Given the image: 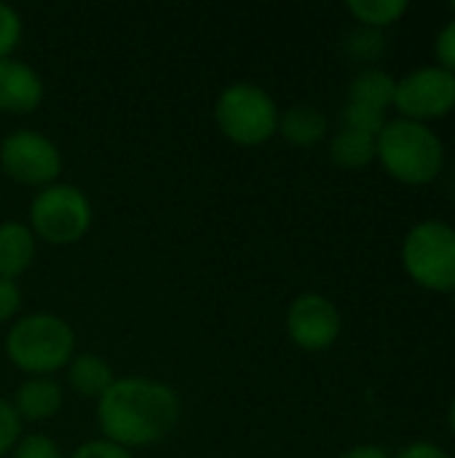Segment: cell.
Here are the masks:
<instances>
[{"mask_svg":"<svg viewBox=\"0 0 455 458\" xmlns=\"http://www.w3.org/2000/svg\"><path fill=\"white\" fill-rule=\"evenodd\" d=\"M180 397L164 381L123 376L97 400V424L105 440L131 451L166 440L180 424Z\"/></svg>","mask_w":455,"mask_h":458,"instance_id":"6da1fadb","label":"cell"},{"mask_svg":"<svg viewBox=\"0 0 455 458\" xmlns=\"http://www.w3.org/2000/svg\"><path fill=\"white\" fill-rule=\"evenodd\" d=\"M5 357L29 378H51L75 357V333L67 319L56 314H24L5 335Z\"/></svg>","mask_w":455,"mask_h":458,"instance_id":"7a4b0ae2","label":"cell"},{"mask_svg":"<svg viewBox=\"0 0 455 458\" xmlns=\"http://www.w3.org/2000/svg\"><path fill=\"white\" fill-rule=\"evenodd\" d=\"M375 158L389 177L405 185H429L445 166V145L440 134L421 121H386L383 131L375 137Z\"/></svg>","mask_w":455,"mask_h":458,"instance_id":"3957f363","label":"cell"},{"mask_svg":"<svg viewBox=\"0 0 455 458\" xmlns=\"http://www.w3.org/2000/svg\"><path fill=\"white\" fill-rule=\"evenodd\" d=\"M215 121L225 140L239 148H260L279 131V105L257 83L236 81L215 102Z\"/></svg>","mask_w":455,"mask_h":458,"instance_id":"277c9868","label":"cell"},{"mask_svg":"<svg viewBox=\"0 0 455 458\" xmlns=\"http://www.w3.org/2000/svg\"><path fill=\"white\" fill-rule=\"evenodd\" d=\"M94 223V209L88 196L70 182H54L40 188L29 204V231L35 239L70 247L78 244Z\"/></svg>","mask_w":455,"mask_h":458,"instance_id":"5b68a950","label":"cell"},{"mask_svg":"<svg viewBox=\"0 0 455 458\" xmlns=\"http://www.w3.org/2000/svg\"><path fill=\"white\" fill-rule=\"evenodd\" d=\"M408 276L429 293L455 290V228L442 220L416 223L402 242Z\"/></svg>","mask_w":455,"mask_h":458,"instance_id":"8992f818","label":"cell"},{"mask_svg":"<svg viewBox=\"0 0 455 458\" xmlns=\"http://www.w3.org/2000/svg\"><path fill=\"white\" fill-rule=\"evenodd\" d=\"M0 169L19 185L48 188L62 174V153L46 134L16 129L0 142Z\"/></svg>","mask_w":455,"mask_h":458,"instance_id":"52a82bcc","label":"cell"},{"mask_svg":"<svg viewBox=\"0 0 455 458\" xmlns=\"http://www.w3.org/2000/svg\"><path fill=\"white\" fill-rule=\"evenodd\" d=\"M402 118L410 121H434L455 110V75L429 64L408 72L405 78L397 81L394 91V105Z\"/></svg>","mask_w":455,"mask_h":458,"instance_id":"ba28073f","label":"cell"},{"mask_svg":"<svg viewBox=\"0 0 455 458\" xmlns=\"http://www.w3.org/2000/svg\"><path fill=\"white\" fill-rule=\"evenodd\" d=\"M287 335L290 341L311 354L327 352L338 344L343 330V317L338 306L322 293H303L287 309Z\"/></svg>","mask_w":455,"mask_h":458,"instance_id":"9c48e42d","label":"cell"},{"mask_svg":"<svg viewBox=\"0 0 455 458\" xmlns=\"http://www.w3.org/2000/svg\"><path fill=\"white\" fill-rule=\"evenodd\" d=\"M46 97L43 78L21 59H0V113L27 115L40 107Z\"/></svg>","mask_w":455,"mask_h":458,"instance_id":"30bf717a","label":"cell"},{"mask_svg":"<svg viewBox=\"0 0 455 458\" xmlns=\"http://www.w3.org/2000/svg\"><path fill=\"white\" fill-rule=\"evenodd\" d=\"M11 405L19 413L21 424L24 421H32V424L48 421V419H54L62 411V405H64V389H62L59 381H54L48 376L46 378H27L16 389Z\"/></svg>","mask_w":455,"mask_h":458,"instance_id":"8fae6325","label":"cell"},{"mask_svg":"<svg viewBox=\"0 0 455 458\" xmlns=\"http://www.w3.org/2000/svg\"><path fill=\"white\" fill-rule=\"evenodd\" d=\"M35 252L38 244L29 225L19 220L0 223V279L16 282L21 274H27L35 263Z\"/></svg>","mask_w":455,"mask_h":458,"instance_id":"7c38bea8","label":"cell"},{"mask_svg":"<svg viewBox=\"0 0 455 458\" xmlns=\"http://www.w3.org/2000/svg\"><path fill=\"white\" fill-rule=\"evenodd\" d=\"M330 121L327 115L314 105H292L284 113H279V131L284 142L292 148H314L327 137Z\"/></svg>","mask_w":455,"mask_h":458,"instance_id":"4fadbf2b","label":"cell"},{"mask_svg":"<svg viewBox=\"0 0 455 458\" xmlns=\"http://www.w3.org/2000/svg\"><path fill=\"white\" fill-rule=\"evenodd\" d=\"M64 370L67 386L83 400H99L115 381L110 362L99 354H75Z\"/></svg>","mask_w":455,"mask_h":458,"instance_id":"5bb4252c","label":"cell"},{"mask_svg":"<svg viewBox=\"0 0 455 458\" xmlns=\"http://www.w3.org/2000/svg\"><path fill=\"white\" fill-rule=\"evenodd\" d=\"M394 91H397V78L389 75L381 67H362L351 83H349V102L367 105L375 110H389L394 105Z\"/></svg>","mask_w":455,"mask_h":458,"instance_id":"9a60e30c","label":"cell"},{"mask_svg":"<svg viewBox=\"0 0 455 458\" xmlns=\"http://www.w3.org/2000/svg\"><path fill=\"white\" fill-rule=\"evenodd\" d=\"M375 137L354 129H338L330 140V158L341 169H365L375 161Z\"/></svg>","mask_w":455,"mask_h":458,"instance_id":"2e32d148","label":"cell"},{"mask_svg":"<svg viewBox=\"0 0 455 458\" xmlns=\"http://www.w3.org/2000/svg\"><path fill=\"white\" fill-rule=\"evenodd\" d=\"M346 8L362 27L386 30L408 13L410 3L408 0H349Z\"/></svg>","mask_w":455,"mask_h":458,"instance_id":"e0dca14e","label":"cell"},{"mask_svg":"<svg viewBox=\"0 0 455 458\" xmlns=\"http://www.w3.org/2000/svg\"><path fill=\"white\" fill-rule=\"evenodd\" d=\"M389 48V38H386V30H373V27H362L357 24L346 38H343V51L349 59L354 62H362V64H370V62H378Z\"/></svg>","mask_w":455,"mask_h":458,"instance_id":"ac0fdd59","label":"cell"},{"mask_svg":"<svg viewBox=\"0 0 455 458\" xmlns=\"http://www.w3.org/2000/svg\"><path fill=\"white\" fill-rule=\"evenodd\" d=\"M341 121H343V129H354V131L378 137L383 131V126H386V113L346 99L343 107H341Z\"/></svg>","mask_w":455,"mask_h":458,"instance_id":"d6986e66","label":"cell"},{"mask_svg":"<svg viewBox=\"0 0 455 458\" xmlns=\"http://www.w3.org/2000/svg\"><path fill=\"white\" fill-rule=\"evenodd\" d=\"M24 32V21L19 11L8 3H0V59H8L13 48L19 46Z\"/></svg>","mask_w":455,"mask_h":458,"instance_id":"ffe728a7","label":"cell"},{"mask_svg":"<svg viewBox=\"0 0 455 458\" xmlns=\"http://www.w3.org/2000/svg\"><path fill=\"white\" fill-rule=\"evenodd\" d=\"M21 440V419L8 400L0 397V456L11 454Z\"/></svg>","mask_w":455,"mask_h":458,"instance_id":"44dd1931","label":"cell"},{"mask_svg":"<svg viewBox=\"0 0 455 458\" xmlns=\"http://www.w3.org/2000/svg\"><path fill=\"white\" fill-rule=\"evenodd\" d=\"M13 458H64L62 448L48 435H24L16 448Z\"/></svg>","mask_w":455,"mask_h":458,"instance_id":"7402d4cb","label":"cell"},{"mask_svg":"<svg viewBox=\"0 0 455 458\" xmlns=\"http://www.w3.org/2000/svg\"><path fill=\"white\" fill-rule=\"evenodd\" d=\"M434 56H437V67H442V70L455 75V16L437 32Z\"/></svg>","mask_w":455,"mask_h":458,"instance_id":"603a6c76","label":"cell"},{"mask_svg":"<svg viewBox=\"0 0 455 458\" xmlns=\"http://www.w3.org/2000/svg\"><path fill=\"white\" fill-rule=\"evenodd\" d=\"M70 458H134V454L105 440V437H99V440H88V443L78 445Z\"/></svg>","mask_w":455,"mask_h":458,"instance_id":"cb8c5ba5","label":"cell"},{"mask_svg":"<svg viewBox=\"0 0 455 458\" xmlns=\"http://www.w3.org/2000/svg\"><path fill=\"white\" fill-rule=\"evenodd\" d=\"M21 311V290L11 279H0V325L13 322Z\"/></svg>","mask_w":455,"mask_h":458,"instance_id":"d4e9b609","label":"cell"},{"mask_svg":"<svg viewBox=\"0 0 455 458\" xmlns=\"http://www.w3.org/2000/svg\"><path fill=\"white\" fill-rule=\"evenodd\" d=\"M397 458H453L448 451H442L437 443H429V440H418V443H410L405 445Z\"/></svg>","mask_w":455,"mask_h":458,"instance_id":"484cf974","label":"cell"},{"mask_svg":"<svg viewBox=\"0 0 455 458\" xmlns=\"http://www.w3.org/2000/svg\"><path fill=\"white\" fill-rule=\"evenodd\" d=\"M341 458H392L389 451L383 445H375V443H359V445H351L349 451H343Z\"/></svg>","mask_w":455,"mask_h":458,"instance_id":"4316f807","label":"cell"},{"mask_svg":"<svg viewBox=\"0 0 455 458\" xmlns=\"http://www.w3.org/2000/svg\"><path fill=\"white\" fill-rule=\"evenodd\" d=\"M448 424H451V429H453L455 435V397L451 400V408H448Z\"/></svg>","mask_w":455,"mask_h":458,"instance_id":"83f0119b","label":"cell"},{"mask_svg":"<svg viewBox=\"0 0 455 458\" xmlns=\"http://www.w3.org/2000/svg\"><path fill=\"white\" fill-rule=\"evenodd\" d=\"M451 11H453V16H455V0H453V3H451Z\"/></svg>","mask_w":455,"mask_h":458,"instance_id":"f1b7e54d","label":"cell"},{"mask_svg":"<svg viewBox=\"0 0 455 458\" xmlns=\"http://www.w3.org/2000/svg\"><path fill=\"white\" fill-rule=\"evenodd\" d=\"M453 199H455V174H453Z\"/></svg>","mask_w":455,"mask_h":458,"instance_id":"f546056e","label":"cell"},{"mask_svg":"<svg viewBox=\"0 0 455 458\" xmlns=\"http://www.w3.org/2000/svg\"><path fill=\"white\" fill-rule=\"evenodd\" d=\"M453 309H455V290H453Z\"/></svg>","mask_w":455,"mask_h":458,"instance_id":"4dcf8cb0","label":"cell"}]
</instances>
